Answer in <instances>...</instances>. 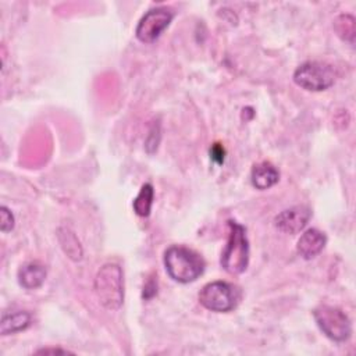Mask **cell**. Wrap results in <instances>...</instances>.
<instances>
[{
    "label": "cell",
    "mask_w": 356,
    "mask_h": 356,
    "mask_svg": "<svg viewBox=\"0 0 356 356\" xmlns=\"http://www.w3.org/2000/svg\"><path fill=\"white\" fill-rule=\"evenodd\" d=\"M229 234L221 254V266L229 274H241L249 264V241L246 229L236 221H228Z\"/></svg>",
    "instance_id": "cell-3"
},
{
    "label": "cell",
    "mask_w": 356,
    "mask_h": 356,
    "mask_svg": "<svg viewBox=\"0 0 356 356\" xmlns=\"http://www.w3.org/2000/svg\"><path fill=\"white\" fill-rule=\"evenodd\" d=\"M241 296V289L236 285L225 281H214L206 284L202 288L199 300L206 309L211 312L225 313L234 310L238 306Z\"/></svg>",
    "instance_id": "cell-4"
},
{
    "label": "cell",
    "mask_w": 356,
    "mask_h": 356,
    "mask_svg": "<svg viewBox=\"0 0 356 356\" xmlns=\"http://www.w3.org/2000/svg\"><path fill=\"white\" fill-rule=\"evenodd\" d=\"M174 14L165 7H157L149 10L139 21L136 26V38L143 43H153L167 29L172 21Z\"/></svg>",
    "instance_id": "cell-7"
},
{
    "label": "cell",
    "mask_w": 356,
    "mask_h": 356,
    "mask_svg": "<svg viewBox=\"0 0 356 356\" xmlns=\"http://www.w3.org/2000/svg\"><path fill=\"white\" fill-rule=\"evenodd\" d=\"M318 328L325 337L335 342H345L352 335V323L349 317L338 307L318 306L313 312Z\"/></svg>",
    "instance_id": "cell-5"
},
{
    "label": "cell",
    "mask_w": 356,
    "mask_h": 356,
    "mask_svg": "<svg viewBox=\"0 0 356 356\" xmlns=\"http://www.w3.org/2000/svg\"><path fill=\"white\" fill-rule=\"evenodd\" d=\"M31 324V314L28 312L15 310L11 313H3L0 323L1 335L14 334L25 330Z\"/></svg>",
    "instance_id": "cell-12"
},
{
    "label": "cell",
    "mask_w": 356,
    "mask_h": 356,
    "mask_svg": "<svg viewBox=\"0 0 356 356\" xmlns=\"http://www.w3.org/2000/svg\"><path fill=\"white\" fill-rule=\"evenodd\" d=\"M95 292L103 307L117 310L124 302L122 270L117 263L103 264L95 277Z\"/></svg>",
    "instance_id": "cell-2"
},
{
    "label": "cell",
    "mask_w": 356,
    "mask_h": 356,
    "mask_svg": "<svg viewBox=\"0 0 356 356\" xmlns=\"http://www.w3.org/2000/svg\"><path fill=\"white\" fill-rule=\"evenodd\" d=\"M250 179H252V184H253L254 188H257L260 191H264V189H268V188H271L273 185H275L278 182L280 174H278L277 168L273 164L264 161V163L256 164L252 168Z\"/></svg>",
    "instance_id": "cell-11"
},
{
    "label": "cell",
    "mask_w": 356,
    "mask_h": 356,
    "mask_svg": "<svg viewBox=\"0 0 356 356\" xmlns=\"http://www.w3.org/2000/svg\"><path fill=\"white\" fill-rule=\"evenodd\" d=\"M36 353H70V352L63 350V349H40Z\"/></svg>",
    "instance_id": "cell-18"
},
{
    "label": "cell",
    "mask_w": 356,
    "mask_h": 356,
    "mask_svg": "<svg viewBox=\"0 0 356 356\" xmlns=\"http://www.w3.org/2000/svg\"><path fill=\"white\" fill-rule=\"evenodd\" d=\"M335 29L338 35L348 40L349 43H353L355 40V18L352 15H341L335 21Z\"/></svg>",
    "instance_id": "cell-15"
},
{
    "label": "cell",
    "mask_w": 356,
    "mask_h": 356,
    "mask_svg": "<svg viewBox=\"0 0 356 356\" xmlns=\"http://www.w3.org/2000/svg\"><path fill=\"white\" fill-rule=\"evenodd\" d=\"M46 280V267L39 261H31L24 264L18 270L19 285L25 289H36Z\"/></svg>",
    "instance_id": "cell-10"
},
{
    "label": "cell",
    "mask_w": 356,
    "mask_h": 356,
    "mask_svg": "<svg viewBox=\"0 0 356 356\" xmlns=\"http://www.w3.org/2000/svg\"><path fill=\"white\" fill-rule=\"evenodd\" d=\"M310 216L312 213L306 206H293L281 211L275 217L274 224L282 232L298 234L306 227Z\"/></svg>",
    "instance_id": "cell-8"
},
{
    "label": "cell",
    "mask_w": 356,
    "mask_h": 356,
    "mask_svg": "<svg viewBox=\"0 0 356 356\" xmlns=\"http://www.w3.org/2000/svg\"><path fill=\"white\" fill-rule=\"evenodd\" d=\"M325 242H327V238L324 232L316 228H310L300 235L296 245V250L303 259L309 260L316 257L323 250V248L325 246Z\"/></svg>",
    "instance_id": "cell-9"
},
{
    "label": "cell",
    "mask_w": 356,
    "mask_h": 356,
    "mask_svg": "<svg viewBox=\"0 0 356 356\" xmlns=\"http://www.w3.org/2000/svg\"><path fill=\"white\" fill-rule=\"evenodd\" d=\"M164 266L168 275L181 284L197 280L204 271V260L195 250L174 245L164 253Z\"/></svg>",
    "instance_id": "cell-1"
},
{
    "label": "cell",
    "mask_w": 356,
    "mask_h": 356,
    "mask_svg": "<svg viewBox=\"0 0 356 356\" xmlns=\"http://www.w3.org/2000/svg\"><path fill=\"white\" fill-rule=\"evenodd\" d=\"M58 239L61 243L63 250L67 253V256L75 261L82 259V248L81 243L78 241V238L75 236V234L70 229V228H60L58 229Z\"/></svg>",
    "instance_id": "cell-13"
},
{
    "label": "cell",
    "mask_w": 356,
    "mask_h": 356,
    "mask_svg": "<svg viewBox=\"0 0 356 356\" xmlns=\"http://www.w3.org/2000/svg\"><path fill=\"white\" fill-rule=\"evenodd\" d=\"M293 81L298 86L306 90L328 89L335 81V72L331 65L320 61H306L293 72Z\"/></svg>",
    "instance_id": "cell-6"
},
{
    "label": "cell",
    "mask_w": 356,
    "mask_h": 356,
    "mask_svg": "<svg viewBox=\"0 0 356 356\" xmlns=\"http://www.w3.org/2000/svg\"><path fill=\"white\" fill-rule=\"evenodd\" d=\"M210 154H211V159H213L216 163L221 164V163L224 161V147H222L221 145L216 143V145L211 147Z\"/></svg>",
    "instance_id": "cell-17"
},
{
    "label": "cell",
    "mask_w": 356,
    "mask_h": 356,
    "mask_svg": "<svg viewBox=\"0 0 356 356\" xmlns=\"http://www.w3.org/2000/svg\"><path fill=\"white\" fill-rule=\"evenodd\" d=\"M0 228L3 232H8L14 228V216L6 206L0 209Z\"/></svg>",
    "instance_id": "cell-16"
},
{
    "label": "cell",
    "mask_w": 356,
    "mask_h": 356,
    "mask_svg": "<svg viewBox=\"0 0 356 356\" xmlns=\"http://www.w3.org/2000/svg\"><path fill=\"white\" fill-rule=\"evenodd\" d=\"M153 195H154V191H153V186L152 184H145L138 196L134 199V210L138 216L140 217H147L150 214V210H152V204H153Z\"/></svg>",
    "instance_id": "cell-14"
}]
</instances>
